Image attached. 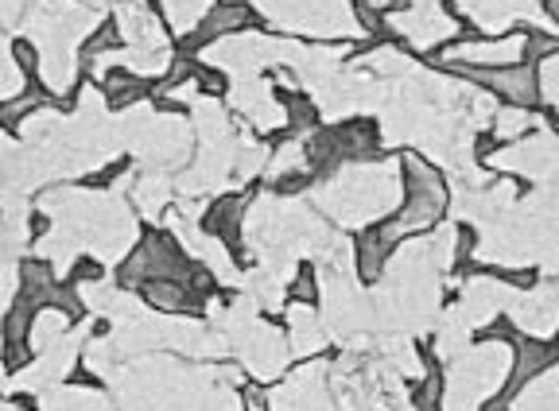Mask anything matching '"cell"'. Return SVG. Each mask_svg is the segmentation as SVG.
Returning <instances> with one entry per match:
<instances>
[{
	"label": "cell",
	"instance_id": "cell-1",
	"mask_svg": "<svg viewBox=\"0 0 559 411\" xmlns=\"http://www.w3.org/2000/svg\"><path fill=\"white\" fill-rule=\"evenodd\" d=\"M459 78H478L481 89L501 97L509 109L540 106V82H536L533 62H509V67H493V71H463Z\"/></svg>",
	"mask_w": 559,
	"mask_h": 411
},
{
	"label": "cell",
	"instance_id": "cell-2",
	"mask_svg": "<svg viewBox=\"0 0 559 411\" xmlns=\"http://www.w3.org/2000/svg\"><path fill=\"white\" fill-rule=\"evenodd\" d=\"M559 361V346L544 338H516L513 346V365H509V380H506V396H516V388L540 380L548 368H556Z\"/></svg>",
	"mask_w": 559,
	"mask_h": 411
},
{
	"label": "cell",
	"instance_id": "cell-3",
	"mask_svg": "<svg viewBox=\"0 0 559 411\" xmlns=\"http://www.w3.org/2000/svg\"><path fill=\"white\" fill-rule=\"evenodd\" d=\"M249 24H253V9H249V4H241V0H218L214 9L202 12L191 47L214 44V39H229V36H237V32H245Z\"/></svg>",
	"mask_w": 559,
	"mask_h": 411
},
{
	"label": "cell",
	"instance_id": "cell-4",
	"mask_svg": "<svg viewBox=\"0 0 559 411\" xmlns=\"http://www.w3.org/2000/svg\"><path fill=\"white\" fill-rule=\"evenodd\" d=\"M245 214H249V194H229V198H218L210 206L202 229H206V237H218L222 245H237Z\"/></svg>",
	"mask_w": 559,
	"mask_h": 411
},
{
	"label": "cell",
	"instance_id": "cell-5",
	"mask_svg": "<svg viewBox=\"0 0 559 411\" xmlns=\"http://www.w3.org/2000/svg\"><path fill=\"white\" fill-rule=\"evenodd\" d=\"M140 295L148 299L156 311H164V315H191V311H199V299L187 291V283L167 280V276H159V280H144L140 283Z\"/></svg>",
	"mask_w": 559,
	"mask_h": 411
},
{
	"label": "cell",
	"instance_id": "cell-6",
	"mask_svg": "<svg viewBox=\"0 0 559 411\" xmlns=\"http://www.w3.org/2000/svg\"><path fill=\"white\" fill-rule=\"evenodd\" d=\"M389 253H393V245L377 233V226L366 229V233L358 237V245H354V264H358L361 280H377L384 271V264H389Z\"/></svg>",
	"mask_w": 559,
	"mask_h": 411
},
{
	"label": "cell",
	"instance_id": "cell-7",
	"mask_svg": "<svg viewBox=\"0 0 559 411\" xmlns=\"http://www.w3.org/2000/svg\"><path fill=\"white\" fill-rule=\"evenodd\" d=\"M288 299L296 306H311L314 299H319V280H314L311 268H299L296 271V280H292V288H288Z\"/></svg>",
	"mask_w": 559,
	"mask_h": 411
},
{
	"label": "cell",
	"instance_id": "cell-8",
	"mask_svg": "<svg viewBox=\"0 0 559 411\" xmlns=\"http://www.w3.org/2000/svg\"><path fill=\"white\" fill-rule=\"evenodd\" d=\"M241 408L245 411H272L269 408V392H264V388H257V385H245L241 388Z\"/></svg>",
	"mask_w": 559,
	"mask_h": 411
},
{
	"label": "cell",
	"instance_id": "cell-9",
	"mask_svg": "<svg viewBox=\"0 0 559 411\" xmlns=\"http://www.w3.org/2000/svg\"><path fill=\"white\" fill-rule=\"evenodd\" d=\"M358 4H369V9H373V12H381L384 4H393V0H358Z\"/></svg>",
	"mask_w": 559,
	"mask_h": 411
}]
</instances>
